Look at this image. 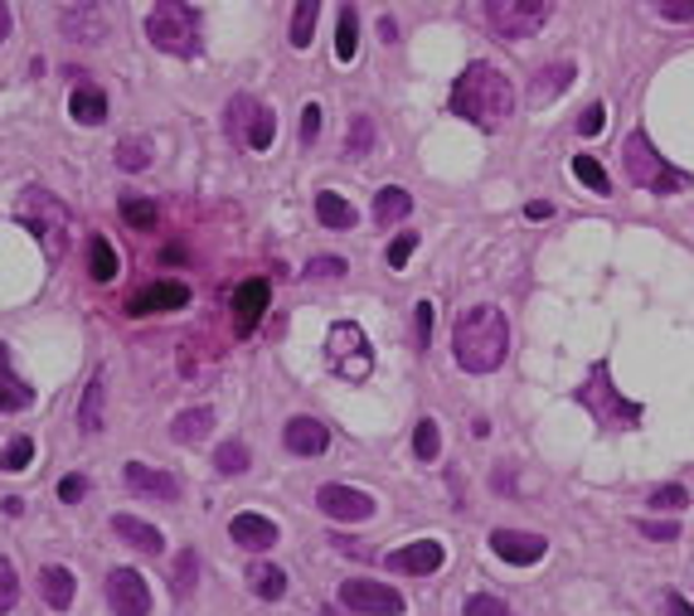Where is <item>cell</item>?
I'll list each match as a JSON object with an SVG mask.
<instances>
[{"label":"cell","instance_id":"obj_17","mask_svg":"<svg viewBox=\"0 0 694 616\" xmlns=\"http://www.w3.org/2000/svg\"><path fill=\"white\" fill-rule=\"evenodd\" d=\"M442 544L438 539H418V544H408V548H398V554H389L384 558V568L389 573H413V578H428V573H438L442 568Z\"/></svg>","mask_w":694,"mask_h":616},{"label":"cell","instance_id":"obj_44","mask_svg":"<svg viewBox=\"0 0 694 616\" xmlns=\"http://www.w3.org/2000/svg\"><path fill=\"white\" fill-rule=\"evenodd\" d=\"M636 530H641L646 539H656V544L680 539V524H675V520H636Z\"/></svg>","mask_w":694,"mask_h":616},{"label":"cell","instance_id":"obj_46","mask_svg":"<svg viewBox=\"0 0 694 616\" xmlns=\"http://www.w3.org/2000/svg\"><path fill=\"white\" fill-rule=\"evenodd\" d=\"M462 616H510V607L500 597H486V592H476L472 602H466V612Z\"/></svg>","mask_w":694,"mask_h":616},{"label":"cell","instance_id":"obj_31","mask_svg":"<svg viewBox=\"0 0 694 616\" xmlns=\"http://www.w3.org/2000/svg\"><path fill=\"white\" fill-rule=\"evenodd\" d=\"M355 54H360V15H355V5H345L335 20V59L355 63Z\"/></svg>","mask_w":694,"mask_h":616},{"label":"cell","instance_id":"obj_53","mask_svg":"<svg viewBox=\"0 0 694 616\" xmlns=\"http://www.w3.org/2000/svg\"><path fill=\"white\" fill-rule=\"evenodd\" d=\"M666 616H694V607L680 597V592H666Z\"/></svg>","mask_w":694,"mask_h":616},{"label":"cell","instance_id":"obj_47","mask_svg":"<svg viewBox=\"0 0 694 616\" xmlns=\"http://www.w3.org/2000/svg\"><path fill=\"white\" fill-rule=\"evenodd\" d=\"M413 335H418V350H428V340H432V306L428 301L413 306Z\"/></svg>","mask_w":694,"mask_h":616},{"label":"cell","instance_id":"obj_35","mask_svg":"<svg viewBox=\"0 0 694 616\" xmlns=\"http://www.w3.org/2000/svg\"><path fill=\"white\" fill-rule=\"evenodd\" d=\"M413 452H418L423 462H438V456H442V432H438V422H432V418H423L418 428H413Z\"/></svg>","mask_w":694,"mask_h":616},{"label":"cell","instance_id":"obj_1","mask_svg":"<svg viewBox=\"0 0 694 616\" xmlns=\"http://www.w3.org/2000/svg\"><path fill=\"white\" fill-rule=\"evenodd\" d=\"M452 355L466 374H496L510 355V321L500 306L481 301V306L462 311L452 330Z\"/></svg>","mask_w":694,"mask_h":616},{"label":"cell","instance_id":"obj_23","mask_svg":"<svg viewBox=\"0 0 694 616\" xmlns=\"http://www.w3.org/2000/svg\"><path fill=\"white\" fill-rule=\"evenodd\" d=\"M578 78L574 63H544L540 73H534V83H530V103L534 107H544V103H554L558 93H568V83Z\"/></svg>","mask_w":694,"mask_h":616},{"label":"cell","instance_id":"obj_25","mask_svg":"<svg viewBox=\"0 0 694 616\" xmlns=\"http://www.w3.org/2000/svg\"><path fill=\"white\" fill-rule=\"evenodd\" d=\"M39 592H44V602H49L54 612H69V607H73V592H78V578L69 573V568L49 563V568L39 573Z\"/></svg>","mask_w":694,"mask_h":616},{"label":"cell","instance_id":"obj_4","mask_svg":"<svg viewBox=\"0 0 694 616\" xmlns=\"http://www.w3.org/2000/svg\"><path fill=\"white\" fill-rule=\"evenodd\" d=\"M574 403H583V408L592 412V422L608 428V432H632V428H641V418H646L641 403L622 398L617 388H612V364L608 360H598L588 369V379L574 388Z\"/></svg>","mask_w":694,"mask_h":616},{"label":"cell","instance_id":"obj_27","mask_svg":"<svg viewBox=\"0 0 694 616\" xmlns=\"http://www.w3.org/2000/svg\"><path fill=\"white\" fill-rule=\"evenodd\" d=\"M103 403H107V374L97 369V374L88 379V388H83V408H78L83 432H103Z\"/></svg>","mask_w":694,"mask_h":616},{"label":"cell","instance_id":"obj_41","mask_svg":"<svg viewBox=\"0 0 694 616\" xmlns=\"http://www.w3.org/2000/svg\"><path fill=\"white\" fill-rule=\"evenodd\" d=\"M369 146H374V121H369V117H355V127H350V146H345V155H350V161H360V155H369Z\"/></svg>","mask_w":694,"mask_h":616},{"label":"cell","instance_id":"obj_42","mask_svg":"<svg viewBox=\"0 0 694 616\" xmlns=\"http://www.w3.org/2000/svg\"><path fill=\"white\" fill-rule=\"evenodd\" d=\"M15 597H20V578H15V568H10V558H0V616L15 607Z\"/></svg>","mask_w":694,"mask_h":616},{"label":"cell","instance_id":"obj_49","mask_svg":"<svg viewBox=\"0 0 694 616\" xmlns=\"http://www.w3.org/2000/svg\"><path fill=\"white\" fill-rule=\"evenodd\" d=\"M340 272H345L340 257H311L306 263V277H316V282H331V277H340Z\"/></svg>","mask_w":694,"mask_h":616},{"label":"cell","instance_id":"obj_29","mask_svg":"<svg viewBox=\"0 0 694 616\" xmlns=\"http://www.w3.org/2000/svg\"><path fill=\"white\" fill-rule=\"evenodd\" d=\"M316 219L326 223V229H355V219H360V214H355V205H350V199H340L335 189H321V195H316Z\"/></svg>","mask_w":694,"mask_h":616},{"label":"cell","instance_id":"obj_6","mask_svg":"<svg viewBox=\"0 0 694 616\" xmlns=\"http://www.w3.org/2000/svg\"><path fill=\"white\" fill-rule=\"evenodd\" d=\"M622 165H626V175H632V185L651 189V195H680V189H685V175L656 151L646 131H632V137H626Z\"/></svg>","mask_w":694,"mask_h":616},{"label":"cell","instance_id":"obj_13","mask_svg":"<svg viewBox=\"0 0 694 616\" xmlns=\"http://www.w3.org/2000/svg\"><path fill=\"white\" fill-rule=\"evenodd\" d=\"M189 287L185 282H151L127 297V316H165V311H185Z\"/></svg>","mask_w":694,"mask_h":616},{"label":"cell","instance_id":"obj_48","mask_svg":"<svg viewBox=\"0 0 694 616\" xmlns=\"http://www.w3.org/2000/svg\"><path fill=\"white\" fill-rule=\"evenodd\" d=\"M602 127H608V107L592 103V107L583 112V117H578V137H598Z\"/></svg>","mask_w":694,"mask_h":616},{"label":"cell","instance_id":"obj_9","mask_svg":"<svg viewBox=\"0 0 694 616\" xmlns=\"http://www.w3.org/2000/svg\"><path fill=\"white\" fill-rule=\"evenodd\" d=\"M554 0H486V25L500 39H530L548 25Z\"/></svg>","mask_w":694,"mask_h":616},{"label":"cell","instance_id":"obj_39","mask_svg":"<svg viewBox=\"0 0 694 616\" xmlns=\"http://www.w3.org/2000/svg\"><path fill=\"white\" fill-rule=\"evenodd\" d=\"M122 219H127L131 229L151 233V229H155V219H161V214H155V205H151V199H137V195H127V199H122Z\"/></svg>","mask_w":694,"mask_h":616},{"label":"cell","instance_id":"obj_3","mask_svg":"<svg viewBox=\"0 0 694 616\" xmlns=\"http://www.w3.org/2000/svg\"><path fill=\"white\" fill-rule=\"evenodd\" d=\"M147 39L171 59H199L205 54V25L189 0H155L147 15Z\"/></svg>","mask_w":694,"mask_h":616},{"label":"cell","instance_id":"obj_14","mask_svg":"<svg viewBox=\"0 0 694 616\" xmlns=\"http://www.w3.org/2000/svg\"><path fill=\"white\" fill-rule=\"evenodd\" d=\"M316 505L331 514V520H345V524H365L374 520V500L365 490H350V486H321L316 490Z\"/></svg>","mask_w":694,"mask_h":616},{"label":"cell","instance_id":"obj_54","mask_svg":"<svg viewBox=\"0 0 694 616\" xmlns=\"http://www.w3.org/2000/svg\"><path fill=\"white\" fill-rule=\"evenodd\" d=\"M548 214H554V205H544V199H534V205H524V219H534V223H544Z\"/></svg>","mask_w":694,"mask_h":616},{"label":"cell","instance_id":"obj_30","mask_svg":"<svg viewBox=\"0 0 694 616\" xmlns=\"http://www.w3.org/2000/svg\"><path fill=\"white\" fill-rule=\"evenodd\" d=\"M248 588H253L263 602H282V597H287V573H282L277 563H253V568H248Z\"/></svg>","mask_w":694,"mask_h":616},{"label":"cell","instance_id":"obj_2","mask_svg":"<svg viewBox=\"0 0 694 616\" xmlns=\"http://www.w3.org/2000/svg\"><path fill=\"white\" fill-rule=\"evenodd\" d=\"M452 112L466 117L481 131H496L514 112V88L496 63H466L462 78L452 83Z\"/></svg>","mask_w":694,"mask_h":616},{"label":"cell","instance_id":"obj_7","mask_svg":"<svg viewBox=\"0 0 694 616\" xmlns=\"http://www.w3.org/2000/svg\"><path fill=\"white\" fill-rule=\"evenodd\" d=\"M326 360L331 369L345 379V384H365L374 374V355H369V340L355 321H335L331 340H326Z\"/></svg>","mask_w":694,"mask_h":616},{"label":"cell","instance_id":"obj_55","mask_svg":"<svg viewBox=\"0 0 694 616\" xmlns=\"http://www.w3.org/2000/svg\"><path fill=\"white\" fill-rule=\"evenodd\" d=\"M5 35H10V5L0 0V44H5Z\"/></svg>","mask_w":694,"mask_h":616},{"label":"cell","instance_id":"obj_21","mask_svg":"<svg viewBox=\"0 0 694 616\" xmlns=\"http://www.w3.org/2000/svg\"><path fill=\"white\" fill-rule=\"evenodd\" d=\"M229 534H233V544H243L248 554H263V548H273V544H277V524L267 520V514H253V510L233 514Z\"/></svg>","mask_w":694,"mask_h":616},{"label":"cell","instance_id":"obj_24","mask_svg":"<svg viewBox=\"0 0 694 616\" xmlns=\"http://www.w3.org/2000/svg\"><path fill=\"white\" fill-rule=\"evenodd\" d=\"M112 534H117V539H127L131 548H141V554H165L161 530L147 524V520H137V514H117V520H112Z\"/></svg>","mask_w":694,"mask_h":616},{"label":"cell","instance_id":"obj_33","mask_svg":"<svg viewBox=\"0 0 694 616\" xmlns=\"http://www.w3.org/2000/svg\"><path fill=\"white\" fill-rule=\"evenodd\" d=\"M117 272H122L117 248H112L107 239H93V243H88V277H93V282H112Z\"/></svg>","mask_w":694,"mask_h":616},{"label":"cell","instance_id":"obj_45","mask_svg":"<svg viewBox=\"0 0 694 616\" xmlns=\"http://www.w3.org/2000/svg\"><path fill=\"white\" fill-rule=\"evenodd\" d=\"M413 253H418V233H398L394 248H389V267H394V272H403Z\"/></svg>","mask_w":694,"mask_h":616},{"label":"cell","instance_id":"obj_12","mask_svg":"<svg viewBox=\"0 0 694 616\" xmlns=\"http://www.w3.org/2000/svg\"><path fill=\"white\" fill-rule=\"evenodd\" d=\"M267 306H273V287H267V277H248V282L233 291V335L248 340V335L263 326Z\"/></svg>","mask_w":694,"mask_h":616},{"label":"cell","instance_id":"obj_19","mask_svg":"<svg viewBox=\"0 0 694 616\" xmlns=\"http://www.w3.org/2000/svg\"><path fill=\"white\" fill-rule=\"evenodd\" d=\"M73 93H69V117L83 127H103L107 121V93L97 83H88V73H73Z\"/></svg>","mask_w":694,"mask_h":616},{"label":"cell","instance_id":"obj_5","mask_svg":"<svg viewBox=\"0 0 694 616\" xmlns=\"http://www.w3.org/2000/svg\"><path fill=\"white\" fill-rule=\"evenodd\" d=\"M15 219L39 239V248H44L49 263H59V257L69 253L73 214H69V205H63L59 195H49V189H25V195L15 199Z\"/></svg>","mask_w":694,"mask_h":616},{"label":"cell","instance_id":"obj_38","mask_svg":"<svg viewBox=\"0 0 694 616\" xmlns=\"http://www.w3.org/2000/svg\"><path fill=\"white\" fill-rule=\"evenodd\" d=\"M574 175L578 181H583L592 195H612V181H608V171H602L598 161H592V155H574Z\"/></svg>","mask_w":694,"mask_h":616},{"label":"cell","instance_id":"obj_43","mask_svg":"<svg viewBox=\"0 0 694 616\" xmlns=\"http://www.w3.org/2000/svg\"><path fill=\"white\" fill-rule=\"evenodd\" d=\"M651 505L656 510H685L690 505V490L685 486H656L651 490Z\"/></svg>","mask_w":694,"mask_h":616},{"label":"cell","instance_id":"obj_56","mask_svg":"<svg viewBox=\"0 0 694 616\" xmlns=\"http://www.w3.org/2000/svg\"><path fill=\"white\" fill-rule=\"evenodd\" d=\"M321 616H340V612H335V607H326V612H321Z\"/></svg>","mask_w":694,"mask_h":616},{"label":"cell","instance_id":"obj_37","mask_svg":"<svg viewBox=\"0 0 694 616\" xmlns=\"http://www.w3.org/2000/svg\"><path fill=\"white\" fill-rule=\"evenodd\" d=\"M30 462H35V437H25V432H20L15 442H10L5 452H0V472H25Z\"/></svg>","mask_w":694,"mask_h":616},{"label":"cell","instance_id":"obj_26","mask_svg":"<svg viewBox=\"0 0 694 616\" xmlns=\"http://www.w3.org/2000/svg\"><path fill=\"white\" fill-rule=\"evenodd\" d=\"M209 428H215V408H185L181 418L171 422V437L181 446H199L209 437Z\"/></svg>","mask_w":694,"mask_h":616},{"label":"cell","instance_id":"obj_10","mask_svg":"<svg viewBox=\"0 0 694 616\" xmlns=\"http://www.w3.org/2000/svg\"><path fill=\"white\" fill-rule=\"evenodd\" d=\"M340 602L350 612H365V616H398L403 612V597L389 582H369V578H350L340 582Z\"/></svg>","mask_w":694,"mask_h":616},{"label":"cell","instance_id":"obj_18","mask_svg":"<svg viewBox=\"0 0 694 616\" xmlns=\"http://www.w3.org/2000/svg\"><path fill=\"white\" fill-rule=\"evenodd\" d=\"M127 486L137 490V496H151V500H181V480L171 472H161V466H147V462H127Z\"/></svg>","mask_w":694,"mask_h":616},{"label":"cell","instance_id":"obj_52","mask_svg":"<svg viewBox=\"0 0 694 616\" xmlns=\"http://www.w3.org/2000/svg\"><path fill=\"white\" fill-rule=\"evenodd\" d=\"M88 496V480L83 476H63L59 480V500H69V505H73V500H83Z\"/></svg>","mask_w":694,"mask_h":616},{"label":"cell","instance_id":"obj_22","mask_svg":"<svg viewBox=\"0 0 694 616\" xmlns=\"http://www.w3.org/2000/svg\"><path fill=\"white\" fill-rule=\"evenodd\" d=\"M30 403H35V388L10 369V350L0 345V412H25Z\"/></svg>","mask_w":694,"mask_h":616},{"label":"cell","instance_id":"obj_40","mask_svg":"<svg viewBox=\"0 0 694 616\" xmlns=\"http://www.w3.org/2000/svg\"><path fill=\"white\" fill-rule=\"evenodd\" d=\"M195 578H199V558H195V554H189V548H185V554L175 558V573H171V592H175V597H189V592H195Z\"/></svg>","mask_w":694,"mask_h":616},{"label":"cell","instance_id":"obj_36","mask_svg":"<svg viewBox=\"0 0 694 616\" xmlns=\"http://www.w3.org/2000/svg\"><path fill=\"white\" fill-rule=\"evenodd\" d=\"M248 462H253V456H248V446H243V442H223L215 452L219 476H243V472H248Z\"/></svg>","mask_w":694,"mask_h":616},{"label":"cell","instance_id":"obj_50","mask_svg":"<svg viewBox=\"0 0 694 616\" xmlns=\"http://www.w3.org/2000/svg\"><path fill=\"white\" fill-rule=\"evenodd\" d=\"M656 10H660L666 20H675V25L694 20V0H656Z\"/></svg>","mask_w":694,"mask_h":616},{"label":"cell","instance_id":"obj_8","mask_svg":"<svg viewBox=\"0 0 694 616\" xmlns=\"http://www.w3.org/2000/svg\"><path fill=\"white\" fill-rule=\"evenodd\" d=\"M223 127H229V137L239 146H248V151H267V146L277 141V117L267 103H257L253 93H239L223 112Z\"/></svg>","mask_w":694,"mask_h":616},{"label":"cell","instance_id":"obj_15","mask_svg":"<svg viewBox=\"0 0 694 616\" xmlns=\"http://www.w3.org/2000/svg\"><path fill=\"white\" fill-rule=\"evenodd\" d=\"M107 30H112V20H107L103 0H78L73 10H63V35H73L83 44H103Z\"/></svg>","mask_w":694,"mask_h":616},{"label":"cell","instance_id":"obj_34","mask_svg":"<svg viewBox=\"0 0 694 616\" xmlns=\"http://www.w3.org/2000/svg\"><path fill=\"white\" fill-rule=\"evenodd\" d=\"M151 155H155V146H151L147 137H127V141H117V165H122V171H131V175L147 171Z\"/></svg>","mask_w":694,"mask_h":616},{"label":"cell","instance_id":"obj_11","mask_svg":"<svg viewBox=\"0 0 694 616\" xmlns=\"http://www.w3.org/2000/svg\"><path fill=\"white\" fill-rule=\"evenodd\" d=\"M107 602L117 616H151V588L137 568H112L107 573Z\"/></svg>","mask_w":694,"mask_h":616},{"label":"cell","instance_id":"obj_20","mask_svg":"<svg viewBox=\"0 0 694 616\" xmlns=\"http://www.w3.org/2000/svg\"><path fill=\"white\" fill-rule=\"evenodd\" d=\"M282 442L292 456H321L331 446V432H326V422H316V418H292L282 428Z\"/></svg>","mask_w":694,"mask_h":616},{"label":"cell","instance_id":"obj_32","mask_svg":"<svg viewBox=\"0 0 694 616\" xmlns=\"http://www.w3.org/2000/svg\"><path fill=\"white\" fill-rule=\"evenodd\" d=\"M316 20H321V0H297V10H292V30H287L292 49H311V35H316Z\"/></svg>","mask_w":694,"mask_h":616},{"label":"cell","instance_id":"obj_16","mask_svg":"<svg viewBox=\"0 0 694 616\" xmlns=\"http://www.w3.org/2000/svg\"><path fill=\"white\" fill-rule=\"evenodd\" d=\"M490 548H496V558H506V563H514V568H530L548 554V544L530 530H496L490 534Z\"/></svg>","mask_w":694,"mask_h":616},{"label":"cell","instance_id":"obj_28","mask_svg":"<svg viewBox=\"0 0 694 616\" xmlns=\"http://www.w3.org/2000/svg\"><path fill=\"white\" fill-rule=\"evenodd\" d=\"M413 214V195L403 185H384L374 195V219H379V229L384 223H398V219H408Z\"/></svg>","mask_w":694,"mask_h":616},{"label":"cell","instance_id":"obj_51","mask_svg":"<svg viewBox=\"0 0 694 616\" xmlns=\"http://www.w3.org/2000/svg\"><path fill=\"white\" fill-rule=\"evenodd\" d=\"M316 137H321V107L306 103V107H301V146H311Z\"/></svg>","mask_w":694,"mask_h":616}]
</instances>
